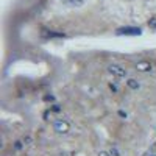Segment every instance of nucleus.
Instances as JSON below:
<instances>
[{"label":"nucleus","mask_w":156,"mask_h":156,"mask_svg":"<svg viewBox=\"0 0 156 156\" xmlns=\"http://www.w3.org/2000/svg\"><path fill=\"white\" fill-rule=\"evenodd\" d=\"M117 36H140L142 34V30L140 28H134V27H126V28H119L115 31Z\"/></svg>","instance_id":"1"},{"label":"nucleus","mask_w":156,"mask_h":156,"mask_svg":"<svg viewBox=\"0 0 156 156\" xmlns=\"http://www.w3.org/2000/svg\"><path fill=\"white\" fill-rule=\"evenodd\" d=\"M53 126H55V131H58V133H62V134L69 133V129H70V125H69L66 120H56Z\"/></svg>","instance_id":"2"},{"label":"nucleus","mask_w":156,"mask_h":156,"mask_svg":"<svg viewBox=\"0 0 156 156\" xmlns=\"http://www.w3.org/2000/svg\"><path fill=\"white\" fill-rule=\"evenodd\" d=\"M109 72L114 73V75H117V76H125L126 75V70L122 69V67H119V66H109Z\"/></svg>","instance_id":"3"},{"label":"nucleus","mask_w":156,"mask_h":156,"mask_svg":"<svg viewBox=\"0 0 156 156\" xmlns=\"http://www.w3.org/2000/svg\"><path fill=\"white\" fill-rule=\"evenodd\" d=\"M59 2L67 6H81L83 5V0H59Z\"/></svg>","instance_id":"4"},{"label":"nucleus","mask_w":156,"mask_h":156,"mask_svg":"<svg viewBox=\"0 0 156 156\" xmlns=\"http://www.w3.org/2000/svg\"><path fill=\"white\" fill-rule=\"evenodd\" d=\"M144 156H156V140H154V144L147 150V153H145Z\"/></svg>","instance_id":"5"},{"label":"nucleus","mask_w":156,"mask_h":156,"mask_svg":"<svg viewBox=\"0 0 156 156\" xmlns=\"http://www.w3.org/2000/svg\"><path fill=\"white\" fill-rule=\"evenodd\" d=\"M137 69H139V70H148V69H150V64L140 62V64H137Z\"/></svg>","instance_id":"6"},{"label":"nucleus","mask_w":156,"mask_h":156,"mask_svg":"<svg viewBox=\"0 0 156 156\" xmlns=\"http://www.w3.org/2000/svg\"><path fill=\"white\" fill-rule=\"evenodd\" d=\"M128 86H129V87H133V89H137V87H139V84H137L134 80H129V81H128Z\"/></svg>","instance_id":"7"},{"label":"nucleus","mask_w":156,"mask_h":156,"mask_svg":"<svg viewBox=\"0 0 156 156\" xmlns=\"http://www.w3.org/2000/svg\"><path fill=\"white\" fill-rule=\"evenodd\" d=\"M98 156H109V154H108V153H105V151H101V153H100Z\"/></svg>","instance_id":"8"}]
</instances>
